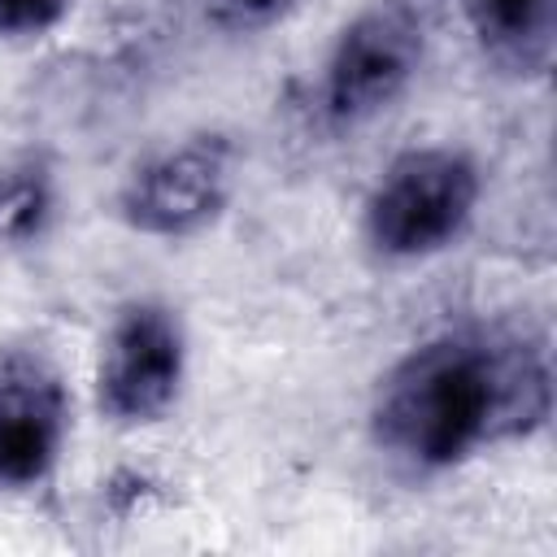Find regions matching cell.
I'll list each match as a JSON object with an SVG mask.
<instances>
[{"label":"cell","mask_w":557,"mask_h":557,"mask_svg":"<svg viewBox=\"0 0 557 557\" xmlns=\"http://www.w3.org/2000/svg\"><path fill=\"white\" fill-rule=\"evenodd\" d=\"M426 57V26L405 4H374L357 13L331 44L318 78V117L331 131H357L387 113Z\"/></svg>","instance_id":"3"},{"label":"cell","mask_w":557,"mask_h":557,"mask_svg":"<svg viewBox=\"0 0 557 557\" xmlns=\"http://www.w3.org/2000/svg\"><path fill=\"white\" fill-rule=\"evenodd\" d=\"M553 413L548 348L518 326L440 331L383 370L370 400L374 448L409 474H444Z\"/></svg>","instance_id":"1"},{"label":"cell","mask_w":557,"mask_h":557,"mask_svg":"<svg viewBox=\"0 0 557 557\" xmlns=\"http://www.w3.org/2000/svg\"><path fill=\"white\" fill-rule=\"evenodd\" d=\"M296 0H218V13L231 26H265L274 17H283Z\"/></svg>","instance_id":"10"},{"label":"cell","mask_w":557,"mask_h":557,"mask_svg":"<svg viewBox=\"0 0 557 557\" xmlns=\"http://www.w3.org/2000/svg\"><path fill=\"white\" fill-rule=\"evenodd\" d=\"M57 218L52 165L35 152L0 161V248H30Z\"/></svg>","instance_id":"8"},{"label":"cell","mask_w":557,"mask_h":557,"mask_svg":"<svg viewBox=\"0 0 557 557\" xmlns=\"http://www.w3.org/2000/svg\"><path fill=\"white\" fill-rule=\"evenodd\" d=\"M74 0H0V44H30L70 17Z\"/></svg>","instance_id":"9"},{"label":"cell","mask_w":557,"mask_h":557,"mask_svg":"<svg viewBox=\"0 0 557 557\" xmlns=\"http://www.w3.org/2000/svg\"><path fill=\"white\" fill-rule=\"evenodd\" d=\"M235 191V144L218 131L187 135L139 161L122 191L117 218L148 239H187L209 231Z\"/></svg>","instance_id":"5"},{"label":"cell","mask_w":557,"mask_h":557,"mask_svg":"<svg viewBox=\"0 0 557 557\" xmlns=\"http://www.w3.org/2000/svg\"><path fill=\"white\" fill-rule=\"evenodd\" d=\"M483 174L453 144L396 152L361 209V235L383 261H426L453 248L474 222Z\"/></svg>","instance_id":"2"},{"label":"cell","mask_w":557,"mask_h":557,"mask_svg":"<svg viewBox=\"0 0 557 557\" xmlns=\"http://www.w3.org/2000/svg\"><path fill=\"white\" fill-rule=\"evenodd\" d=\"M70 435V392L57 366L30 348L0 352V492H26L52 474Z\"/></svg>","instance_id":"6"},{"label":"cell","mask_w":557,"mask_h":557,"mask_svg":"<svg viewBox=\"0 0 557 557\" xmlns=\"http://www.w3.org/2000/svg\"><path fill=\"white\" fill-rule=\"evenodd\" d=\"M487 65L509 78H544L557 48V0H461Z\"/></svg>","instance_id":"7"},{"label":"cell","mask_w":557,"mask_h":557,"mask_svg":"<svg viewBox=\"0 0 557 557\" xmlns=\"http://www.w3.org/2000/svg\"><path fill=\"white\" fill-rule=\"evenodd\" d=\"M187 379V331L174 305L157 296L126 300L96 361V409L113 426H157L183 396Z\"/></svg>","instance_id":"4"}]
</instances>
